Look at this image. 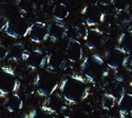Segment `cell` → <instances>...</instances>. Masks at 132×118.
I'll return each mask as SVG.
<instances>
[{
	"label": "cell",
	"mask_w": 132,
	"mask_h": 118,
	"mask_svg": "<svg viewBox=\"0 0 132 118\" xmlns=\"http://www.w3.org/2000/svg\"><path fill=\"white\" fill-rule=\"evenodd\" d=\"M59 91L68 104L74 105L86 100L90 94L88 80L78 74L64 78L59 84Z\"/></svg>",
	"instance_id": "obj_1"
},
{
	"label": "cell",
	"mask_w": 132,
	"mask_h": 118,
	"mask_svg": "<svg viewBox=\"0 0 132 118\" xmlns=\"http://www.w3.org/2000/svg\"><path fill=\"white\" fill-rule=\"evenodd\" d=\"M108 65L106 61L97 54H91L86 57L80 65L81 72L84 77L93 84L104 80L109 73Z\"/></svg>",
	"instance_id": "obj_2"
},
{
	"label": "cell",
	"mask_w": 132,
	"mask_h": 118,
	"mask_svg": "<svg viewBox=\"0 0 132 118\" xmlns=\"http://www.w3.org/2000/svg\"><path fill=\"white\" fill-rule=\"evenodd\" d=\"M59 76L56 73V70L50 67L41 68L33 81L34 88L40 97H48L55 93L59 87Z\"/></svg>",
	"instance_id": "obj_3"
},
{
	"label": "cell",
	"mask_w": 132,
	"mask_h": 118,
	"mask_svg": "<svg viewBox=\"0 0 132 118\" xmlns=\"http://www.w3.org/2000/svg\"><path fill=\"white\" fill-rule=\"evenodd\" d=\"M20 87L15 71L6 66L0 67V97L5 98L10 94L15 93Z\"/></svg>",
	"instance_id": "obj_4"
},
{
	"label": "cell",
	"mask_w": 132,
	"mask_h": 118,
	"mask_svg": "<svg viewBox=\"0 0 132 118\" xmlns=\"http://www.w3.org/2000/svg\"><path fill=\"white\" fill-rule=\"evenodd\" d=\"M67 104L68 103L62 97V95L55 92L48 96L47 99L41 104L40 109L48 116H56L62 114L67 110Z\"/></svg>",
	"instance_id": "obj_5"
},
{
	"label": "cell",
	"mask_w": 132,
	"mask_h": 118,
	"mask_svg": "<svg viewBox=\"0 0 132 118\" xmlns=\"http://www.w3.org/2000/svg\"><path fill=\"white\" fill-rule=\"evenodd\" d=\"M31 25L23 18L6 20L3 32L12 38H21L29 35Z\"/></svg>",
	"instance_id": "obj_6"
},
{
	"label": "cell",
	"mask_w": 132,
	"mask_h": 118,
	"mask_svg": "<svg viewBox=\"0 0 132 118\" xmlns=\"http://www.w3.org/2000/svg\"><path fill=\"white\" fill-rule=\"evenodd\" d=\"M81 15L88 27H96L101 25L106 17L105 13H103L101 9L95 4L86 5L81 11Z\"/></svg>",
	"instance_id": "obj_7"
},
{
	"label": "cell",
	"mask_w": 132,
	"mask_h": 118,
	"mask_svg": "<svg viewBox=\"0 0 132 118\" xmlns=\"http://www.w3.org/2000/svg\"><path fill=\"white\" fill-rule=\"evenodd\" d=\"M127 54L119 47H114L106 52L105 61L110 69H116L124 66Z\"/></svg>",
	"instance_id": "obj_8"
},
{
	"label": "cell",
	"mask_w": 132,
	"mask_h": 118,
	"mask_svg": "<svg viewBox=\"0 0 132 118\" xmlns=\"http://www.w3.org/2000/svg\"><path fill=\"white\" fill-rule=\"evenodd\" d=\"M86 46L90 50H95L102 47L106 41V35L105 33L96 27H92L89 29L87 33V36L84 38Z\"/></svg>",
	"instance_id": "obj_9"
},
{
	"label": "cell",
	"mask_w": 132,
	"mask_h": 118,
	"mask_svg": "<svg viewBox=\"0 0 132 118\" xmlns=\"http://www.w3.org/2000/svg\"><path fill=\"white\" fill-rule=\"evenodd\" d=\"M47 59L48 53H45L40 49H34L32 51H29L26 63L30 69L37 70L43 68L47 65Z\"/></svg>",
	"instance_id": "obj_10"
},
{
	"label": "cell",
	"mask_w": 132,
	"mask_h": 118,
	"mask_svg": "<svg viewBox=\"0 0 132 118\" xmlns=\"http://www.w3.org/2000/svg\"><path fill=\"white\" fill-rule=\"evenodd\" d=\"M29 37L31 41L40 44V43L46 41L49 38V32H48V26L45 23L37 21V23L32 24L29 31Z\"/></svg>",
	"instance_id": "obj_11"
},
{
	"label": "cell",
	"mask_w": 132,
	"mask_h": 118,
	"mask_svg": "<svg viewBox=\"0 0 132 118\" xmlns=\"http://www.w3.org/2000/svg\"><path fill=\"white\" fill-rule=\"evenodd\" d=\"M65 57L70 63H77L84 58V49L78 39L69 40V44L65 49Z\"/></svg>",
	"instance_id": "obj_12"
},
{
	"label": "cell",
	"mask_w": 132,
	"mask_h": 118,
	"mask_svg": "<svg viewBox=\"0 0 132 118\" xmlns=\"http://www.w3.org/2000/svg\"><path fill=\"white\" fill-rule=\"evenodd\" d=\"M68 61L65 53H63L59 50L54 51L51 53H48V59H47V67H50L54 70L62 69L65 66V62Z\"/></svg>",
	"instance_id": "obj_13"
},
{
	"label": "cell",
	"mask_w": 132,
	"mask_h": 118,
	"mask_svg": "<svg viewBox=\"0 0 132 118\" xmlns=\"http://www.w3.org/2000/svg\"><path fill=\"white\" fill-rule=\"evenodd\" d=\"M29 54V51L26 49V46L23 43H15L9 49V58L11 61L19 62L27 60Z\"/></svg>",
	"instance_id": "obj_14"
},
{
	"label": "cell",
	"mask_w": 132,
	"mask_h": 118,
	"mask_svg": "<svg viewBox=\"0 0 132 118\" xmlns=\"http://www.w3.org/2000/svg\"><path fill=\"white\" fill-rule=\"evenodd\" d=\"M65 29H67V27L63 24H61V21H58V20L53 21L50 25H48L49 38L53 43L60 40L65 35Z\"/></svg>",
	"instance_id": "obj_15"
},
{
	"label": "cell",
	"mask_w": 132,
	"mask_h": 118,
	"mask_svg": "<svg viewBox=\"0 0 132 118\" xmlns=\"http://www.w3.org/2000/svg\"><path fill=\"white\" fill-rule=\"evenodd\" d=\"M116 104L123 118L130 116V114H132V94H122L118 97Z\"/></svg>",
	"instance_id": "obj_16"
},
{
	"label": "cell",
	"mask_w": 132,
	"mask_h": 118,
	"mask_svg": "<svg viewBox=\"0 0 132 118\" xmlns=\"http://www.w3.org/2000/svg\"><path fill=\"white\" fill-rule=\"evenodd\" d=\"M4 108L10 113H17L22 110L23 108V101L20 96L15 92L10 94L7 97H5L4 101Z\"/></svg>",
	"instance_id": "obj_17"
},
{
	"label": "cell",
	"mask_w": 132,
	"mask_h": 118,
	"mask_svg": "<svg viewBox=\"0 0 132 118\" xmlns=\"http://www.w3.org/2000/svg\"><path fill=\"white\" fill-rule=\"evenodd\" d=\"M117 47H119L126 54L132 53V30L128 32H124L119 35L117 39Z\"/></svg>",
	"instance_id": "obj_18"
},
{
	"label": "cell",
	"mask_w": 132,
	"mask_h": 118,
	"mask_svg": "<svg viewBox=\"0 0 132 118\" xmlns=\"http://www.w3.org/2000/svg\"><path fill=\"white\" fill-rule=\"evenodd\" d=\"M52 14H53V17L55 20L62 21L65 18H68L70 12H69L68 6L64 3H57L56 5H54V8L52 10Z\"/></svg>",
	"instance_id": "obj_19"
},
{
	"label": "cell",
	"mask_w": 132,
	"mask_h": 118,
	"mask_svg": "<svg viewBox=\"0 0 132 118\" xmlns=\"http://www.w3.org/2000/svg\"><path fill=\"white\" fill-rule=\"evenodd\" d=\"M114 20L117 26L124 27L129 25L132 21V16L128 10H122V11H116L114 15Z\"/></svg>",
	"instance_id": "obj_20"
},
{
	"label": "cell",
	"mask_w": 132,
	"mask_h": 118,
	"mask_svg": "<svg viewBox=\"0 0 132 118\" xmlns=\"http://www.w3.org/2000/svg\"><path fill=\"white\" fill-rule=\"evenodd\" d=\"M17 6L23 14H30L36 9V2L35 0H18Z\"/></svg>",
	"instance_id": "obj_21"
},
{
	"label": "cell",
	"mask_w": 132,
	"mask_h": 118,
	"mask_svg": "<svg viewBox=\"0 0 132 118\" xmlns=\"http://www.w3.org/2000/svg\"><path fill=\"white\" fill-rule=\"evenodd\" d=\"M117 100L113 94H105L102 98V106L105 111H111L116 105Z\"/></svg>",
	"instance_id": "obj_22"
},
{
	"label": "cell",
	"mask_w": 132,
	"mask_h": 118,
	"mask_svg": "<svg viewBox=\"0 0 132 118\" xmlns=\"http://www.w3.org/2000/svg\"><path fill=\"white\" fill-rule=\"evenodd\" d=\"M129 74H130V71L125 66H122L119 68L114 69V79L116 81H119V82L124 83L129 78Z\"/></svg>",
	"instance_id": "obj_23"
},
{
	"label": "cell",
	"mask_w": 132,
	"mask_h": 118,
	"mask_svg": "<svg viewBox=\"0 0 132 118\" xmlns=\"http://www.w3.org/2000/svg\"><path fill=\"white\" fill-rule=\"evenodd\" d=\"M64 37H67L69 40L80 38V36H79V34H78V32H77V29H76L75 26L67 27V29H65V35H64Z\"/></svg>",
	"instance_id": "obj_24"
},
{
	"label": "cell",
	"mask_w": 132,
	"mask_h": 118,
	"mask_svg": "<svg viewBox=\"0 0 132 118\" xmlns=\"http://www.w3.org/2000/svg\"><path fill=\"white\" fill-rule=\"evenodd\" d=\"M76 29H77V32H78V34L81 38H85L87 36V33H88V31H89V28H88V25L86 23H79L75 26Z\"/></svg>",
	"instance_id": "obj_25"
},
{
	"label": "cell",
	"mask_w": 132,
	"mask_h": 118,
	"mask_svg": "<svg viewBox=\"0 0 132 118\" xmlns=\"http://www.w3.org/2000/svg\"><path fill=\"white\" fill-rule=\"evenodd\" d=\"M112 4L114 5V9L116 11L128 10V8H129V3L127 0H114Z\"/></svg>",
	"instance_id": "obj_26"
},
{
	"label": "cell",
	"mask_w": 132,
	"mask_h": 118,
	"mask_svg": "<svg viewBox=\"0 0 132 118\" xmlns=\"http://www.w3.org/2000/svg\"><path fill=\"white\" fill-rule=\"evenodd\" d=\"M43 116H48L45 112H43L40 108L39 110H33L32 112H30L29 114L24 115L23 117H29V118H38V117H43Z\"/></svg>",
	"instance_id": "obj_27"
},
{
	"label": "cell",
	"mask_w": 132,
	"mask_h": 118,
	"mask_svg": "<svg viewBox=\"0 0 132 118\" xmlns=\"http://www.w3.org/2000/svg\"><path fill=\"white\" fill-rule=\"evenodd\" d=\"M9 57V49L0 43V61H2Z\"/></svg>",
	"instance_id": "obj_28"
},
{
	"label": "cell",
	"mask_w": 132,
	"mask_h": 118,
	"mask_svg": "<svg viewBox=\"0 0 132 118\" xmlns=\"http://www.w3.org/2000/svg\"><path fill=\"white\" fill-rule=\"evenodd\" d=\"M124 66H125L130 72H132V53H131V54H128V55H127V59H126V61H125Z\"/></svg>",
	"instance_id": "obj_29"
},
{
	"label": "cell",
	"mask_w": 132,
	"mask_h": 118,
	"mask_svg": "<svg viewBox=\"0 0 132 118\" xmlns=\"http://www.w3.org/2000/svg\"><path fill=\"white\" fill-rule=\"evenodd\" d=\"M114 0H100V3L104 6H108V5H111L113 3Z\"/></svg>",
	"instance_id": "obj_30"
},
{
	"label": "cell",
	"mask_w": 132,
	"mask_h": 118,
	"mask_svg": "<svg viewBox=\"0 0 132 118\" xmlns=\"http://www.w3.org/2000/svg\"><path fill=\"white\" fill-rule=\"evenodd\" d=\"M7 19H4L3 17H0V33L3 31L4 29V26H5V23H6Z\"/></svg>",
	"instance_id": "obj_31"
},
{
	"label": "cell",
	"mask_w": 132,
	"mask_h": 118,
	"mask_svg": "<svg viewBox=\"0 0 132 118\" xmlns=\"http://www.w3.org/2000/svg\"><path fill=\"white\" fill-rule=\"evenodd\" d=\"M130 88H131V92H132V80H131V82H130Z\"/></svg>",
	"instance_id": "obj_32"
},
{
	"label": "cell",
	"mask_w": 132,
	"mask_h": 118,
	"mask_svg": "<svg viewBox=\"0 0 132 118\" xmlns=\"http://www.w3.org/2000/svg\"><path fill=\"white\" fill-rule=\"evenodd\" d=\"M0 43H1V41H0Z\"/></svg>",
	"instance_id": "obj_33"
}]
</instances>
